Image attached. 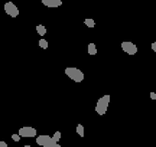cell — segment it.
Instances as JSON below:
<instances>
[{
  "mask_svg": "<svg viewBox=\"0 0 156 147\" xmlns=\"http://www.w3.org/2000/svg\"><path fill=\"white\" fill-rule=\"evenodd\" d=\"M3 9H5V12L10 17H17L19 16V9H17V6H15L13 2H6L5 6H3Z\"/></svg>",
  "mask_w": 156,
  "mask_h": 147,
  "instance_id": "3",
  "label": "cell"
},
{
  "mask_svg": "<svg viewBox=\"0 0 156 147\" xmlns=\"http://www.w3.org/2000/svg\"><path fill=\"white\" fill-rule=\"evenodd\" d=\"M84 25H87L88 28H94V26H95V22H94V19L87 17V19H84Z\"/></svg>",
  "mask_w": 156,
  "mask_h": 147,
  "instance_id": "10",
  "label": "cell"
},
{
  "mask_svg": "<svg viewBox=\"0 0 156 147\" xmlns=\"http://www.w3.org/2000/svg\"><path fill=\"white\" fill-rule=\"evenodd\" d=\"M46 147H62V146H59V144H58V143H55L54 142V140H52V142L49 143V144H48V146Z\"/></svg>",
  "mask_w": 156,
  "mask_h": 147,
  "instance_id": "14",
  "label": "cell"
},
{
  "mask_svg": "<svg viewBox=\"0 0 156 147\" xmlns=\"http://www.w3.org/2000/svg\"><path fill=\"white\" fill-rule=\"evenodd\" d=\"M35 142L38 143V146H42V147H46L48 144H49L51 142H52V137H49V136H36V140Z\"/></svg>",
  "mask_w": 156,
  "mask_h": 147,
  "instance_id": "6",
  "label": "cell"
},
{
  "mask_svg": "<svg viewBox=\"0 0 156 147\" xmlns=\"http://www.w3.org/2000/svg\"><path fill=\"white\" fill-rule=\"evenodd\" d=\"M12 140H15V142H19V140H20V136H19V134H12Z\"/></svg>",
  "mask_w": 156,
  "mask_h": 147,
  "instance_id": "15",
  "label": "cell"
},
{
  "mask_svg": "<svg viewBox=\"0 0 156 147\" xmlns=\"http://www.w3.org/2000/svg\"><path fill=\"white\" fill-rule=\"evenodd\" d=\"M88 55H97V48H95V43H88Z\"/></svg>",
  "mask_w": 156,
  "mask_h": 147,
  "instance_id": "9",
  "label": "cell"
},
{
  "mask_svg": "<svg viewBox=\"0 0 156 147\" xmlns=\"http://www.w3.org/2000/svg\"><path fill=\"white\" fill-rule=\"evenodd\" d=\"M151 98H152V100H156V92H153V91H152V92H151Z\"/></svg>",
  "mask_w": 156,
  "mask_h": 147,
  "instance_id": "17",
  "label": "cell"
},
{
  "mask_svg": "<svg viewBox=\"0 0 156 147\" xmlns=\"http://www.w3.org/2000/svg\"><path fill=\"white\" fill-rule=\"evenodd\" d=\"M39 46L42 48V49H48V46H49V43H48V40L46 39H39Z\"/></svg>",
  "mask_w": 156,
  "mask_h": 147,
  "instance_id": "11",
  "label": "cell"
},
{
  "mask_svg": "<svg viewBox=\"0 0 156 147\" xmlns=\"http://www.w3.org/2000/svg\"><path fill=\"white\" fill-rule=\"evenodd\" d=\"M65 74H67V77H69L73 79L74 82H83L84 81V72L78 68L68 67V68H65Z\"/></svg>",
  "mask_w": 156,
  "mask_h": 147,
  "instance_id": "2",
  "label": "cell"
},
{
  "mask_svg": "<svg viewBox=\"0 0 156 147\" xmlns=\"http://www.w3.org/2000/svg\"><path fill=\"white\" fill-rule=\"evenodd\" d=\"M110 100H112L110 94H106V95L100 97V98L97 100V102H95V113L98 114V115H104L107 111V108H108Z\"/></svg>",
  "mask_w": 156,
  "mask_h": 147,
  "instance_id": "1",
  "label": "cell"
},
{
  "mask_svg": "<svg viewBox=\"0 0 156 147\" xmlns=\"http://www.w3.org/2000/svg\"><path fill=\"white\" fill-rule=\"evenodd\" d=\"M77 134L80 137H84V125L83 124H77Z\"/></svg>",
  "mask_w": 156,
  "mask_h": 147,
  "instance_id": "12",
  "label": "cell"
},
{
  "mask_svg": "<svg viewBox=\"0 0 156 147\" xmlns=\"http://www.w3.org/2000/svg\"><path fill=\"white\" fill-rule=\"evenodd\" d=\"M0 147H9V146H7V143H6V142H3V140H2V142H0Z\"/></svg>",
  "mask_w": 156,
  "mask_h": 147,
  "instance_id": "16",
  "label": "cell"
},
{
  "mask_svg": "<svg viewBox=\"0 0 156 147\" xmlns=\"http://www.w3.org/2000/svg\"><path fill=\"white\" fill-rule=\"evenodd\" d=\"M122 49L129 55H136L137 53V46L134 45L133 42H122Z\"/></svg>",
  "mask_w": 156,
  "mask_h": 147,
  "instance_id": "5",
  "label": "cell"
},
{
  "mask_svg": "<svg viewBox=\"0 0 156 147\" xmlns=\"http://www.w3.org/2000/svg\"><path fill=\"white\" fill-rule=\"evenodd\" d=\"M23 147H32V146H23Z\"/></svg>",
  "mask_w": 156,
  "mask_h": 147,
  "instance_id": "19",
  "label": "cell"
},
{
  "mask_svg": "<svg viewBox=\"0 0 156 147\" xmlns=\"http://www.w3.org/2000/svg\"><path fill=\"white\" fill-rule=\"evenodd\" d=\"M17 134H19L20 137H28V138H32V137H35V138H36V128L26 125V127H22V128H19Z\"/></svg>",
  "mask_w": 156,
  "mask_h": 147,
  "instance_id": "4",
  "label": "cell"
},
{
  "mask_svg": "<svg viewBox=\"0 0 156 147\" xmlns=\"http://www.w3.org/2000/svg\"><path fill=\"white\" fill-rule=\"evenodd\" d=\"M41 2L46 7H59V6H62L61 0H41Z\"/></svg>",
  "mask_w": 156,
  "mask_h": 147,
  "instance_id": "7",
  "label": "cell"
},
{
  "mask_svg": "<svg viewBox=\"0 0 156 147\" xmlns=\"http://www.w3.org/2000/svg\"><path fill=\"white\" fill-rule=\"evenodd\" d=\"M36 32H38L39 36H45L46 35V28L44 25H36Z\"/></svg>",
  "mask_w": 156,
  "mask_h": 147,
  "instance_id": "8",
  "label": "cell"
},
{
  "mask_svg": "<svg viewBox=\"0 0 156 147\" xmlns=\"http://www.w3.org/2000/svg\"><path fill=\"white\" fill-rule=\"evenodd\" d=\"M52 140H54L55 143L59 142V140H61V131H55L54 136H52Z\"/></svg>",
  "mask_w": 156,
  "mask_h": 147,
  "instance_id": "13",
  "label": "cell"
},
{
  "mask_svg": "<svg viewBox=\"0 0 156 147\" xmlns=\"http://www.w3.org/2000/svg\"><path fill=\"white\" fill-rule=\"evenodd\" d=\"M152 49H153V52H156V42H153V43H152Z\"/></svg>",
  "mask_w": 156,
  "mask_h": 147,
  "instance_id": "18",
  "label": "cell"
}]
</instances>
